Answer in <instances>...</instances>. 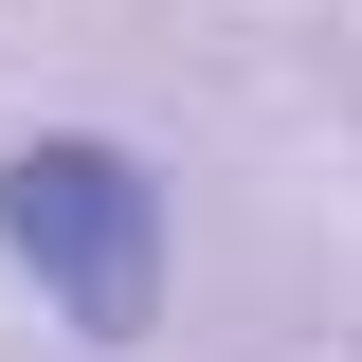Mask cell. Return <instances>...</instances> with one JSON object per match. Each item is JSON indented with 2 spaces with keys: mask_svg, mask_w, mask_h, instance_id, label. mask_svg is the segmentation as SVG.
<instances>
[{
  "mask_svg": "<svg viewBox=\"0 0 362 362\" xmlns=\"http://www.w3.org/2000/svg\"><path fill=\"white\" fill-rule=\"evenodd\" d=\"M0 254L54 290L73 344H145L163 326V181L109 127H37V145H0Z\"/></svg>",
  "mask_w": 362,
  "mask_h": 362,
  "instance_id": "cell-1",
  "label": "cell"
}]
</instances>
